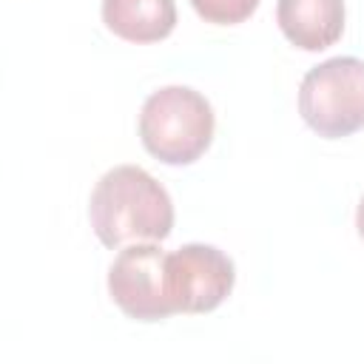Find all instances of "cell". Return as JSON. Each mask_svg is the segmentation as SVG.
Here are the masks:
<instances>
[{
	"mask_svg": "<svg viewBox=\"0 0 364 364\" xmlns=\"http://www.w3.org/2000/svg\"><path fill=\"white\" fill-rule=\"evenodd\" d=\"M88 219L105 247L162 242L173 230V202L145 168L117 165L94 185Z\"/></svg>",
	"mask_w": 364,
	"mask_h": 364,
	"instance_id": "1",
	"label": "cell"
},
{
	"mask_svg": "<svg viewBox=\"0 0 364 364\" xmlns=\"http://www.w3.org/2000/svg\"><path fill=\"white\" fill-rule=\"evenodd\" d=\"M213 108L188 85L154 91L139 111V139L151 156L165 165L196 162L213 139Z\"/></svg>",
	"mask_w": 364,
	"mask_h": 364,
	"instance_id": "2",
	"label": "cell"
},
{
	"mask_svg": "<svg viewBox=\"0 0 364 364\" xmlns=\"http://www.w3.org/2000/svg\"><path fill=\"white\" fill-rule=\"evenodd\" d=\"M299 114L324 139L364 128V60L330 57L313 65L299 85Z\"/></svg>",
	"mask_w": 364,
	"mask_h": 364,
	"instance_id": "3",
	"label": "cell"
},
{
	"mask_svg": "<svg viewBox=\"0 0 364 364\" xmlns=\"http://www.w3.org/2000/svg\"><path fill=\"white\" fill-rule=\"evenodd\" d=\"M165 262L168 253L154 242H134L111 262L108 293L128 318L162 321L176 313L168 299Z\"/></svg>",
	"mask_w": 364,
	"mask_h": 364,
	"instance_id": "4",
	"label": "cell"
},
{
	"mask_svg": "<svg viewBox=\"0 0 364 364\" xmlns=\"http://www.w3.org/2000/svg\"><path fill=\"white\" fill-rule=\"evenodd\" d=\"M165 282L176 313H210L230 296L236 267L219 247L191 242L168 253Z\"/></svg>",
	"mask_w": 364,
	"mask_h": 364,
	"instance_id": "5",
	"label": "cell"
},
{
	"mask_svg": "<svg viewBox=\"0 0 364 364\" xmlns=\"http://www.w3.org/2000/svg\"><path fill=\"white\" fill-rule=\"evenodd\" d=\"M276 20L296 48L321 51L344 31V0H279Z\"/></svg>",
	"mask_w": 364,
	"mask_h": 364,
	"instance_id": "6",
	"label": "cell"
},
{
	"mask_svg": "<svg viewBox=\"0 0 364 364\" xmlns=\"http://www.w3.org/2000/svg\"><path fill=\"white\" fill-rule=\"evenodd\" d=\"M102 23L128 43L165 40L176 26L173 0H102Z\"/></svg>",
	"mask_w": 364,
	"mask_h": 364,
	"instance_id": "7",
	"label": "cell"
},
{
	"mask_svg": "<svg viewBox=\"0 0 364 364\" xmlns=\"http://www.w3.org/2000/svg\"><path fill=\"white\" fill-rule=\"evenodd\" d=\"M191 6L205 23L236 26V23H245L256 11L259 0H191Z\"/></svg>",
	"mask_w": 364,
	"mask_h": 364,
	"instance_id": "8",
	"label": "cell"
},
{
	"mask_svg": "<svg viewBox=\"0 0 364 364\" xmlns=\"http://www.w3.org/2000/svg\"><path fill=\"white\" fill-rule=\"evenodd\" d=\"M355 228H358V236L364 239V196L358 202V210H355Z\"/></svg>",
	"mask_w": 364,
	"mask_h": 364,
	"instance_id": "9",
	"label": "cell"
}]
</instances>
